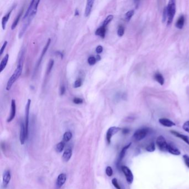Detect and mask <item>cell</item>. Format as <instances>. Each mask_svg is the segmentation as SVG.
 I'll return each instance as SVG.
<instances>
[{
	"label": "cell",
	"instance_id": "6da1fadb",
	"mask_svg": "<svg viewBox=\"0 0 189 189\" xmlns=\"http://www.w3.org/2000/svg\"><path fill=\"white\" fill-rule=\"evenodd\" d=\"M39 2H40V1H39V0L35 1V4L33 5V10L32 11L31 14L29 16V17L24 21L25 22L23 23V24L22 25L21 29H20V31L19 35H18L19 39L22 38L23 37V36L25 35V32H26L29 26L31 24L32 21L33 20V18L35 17V16L36 14V13L37 12V8H38V6H39Z\"/></svg>",
	"mask_w": 189,
	"mask_h": 189
},
{
	"label": "cell",
	"instance_id": "7a4b0ae2",
	"mask_svg": "<svg viewBox=\"0 0 189 189\" xmlns=\"http://www.w3.org/2000/svg\"><path fill=\"white\" fill-rule=\"evenodd\" d=\"M23 64H18L17 66L16 69L14 70V73L12 74L10 79L7 82V85H6V90L10 91L11 88L12 87L13 84H14V82L17 80L19 78V77L21 76V74L23 70Z\"/></svg>",
	"mask_w": 189,
	"mask_h": 189
},
{
	"label": "cell",
	"instance_id": "3957f363",
	"mask_svg": "<svg viewBox=\"0 0 189 189\" xmlns=\"http://www.w3.org/2000/svg\"><path fill=\"white\" fill-rule=\"evenodd\" d=\"M168 13V25L172 24L176 13V1L174 0H170L169 1L168 6H166Z\"/></svg>",
	"mask_w": 189,
	"mask_h": 189
},
{
	"label": "cell",
	"instance_id": "277c9868",
	"mask_svg": "<svg viewBox=\"0 0 189 189\" xmlns=\"http://www.w3.org/2000/svg\"><path fill=\"white\" fill-rule=\"evenodd\" d=\"M149 132V129L147 128H140L137 130L133 134V140L136 141H139L140 140H143L147 136Z\"/></svg>",
	"mask_w": 189,
	"mask_h": 189
},
{
	"label": "cell",
	"instance_id": "5b68a950",
	"mask_svg": "<svg viewBox=\"0 0 189 189\" xmlns=\"http://www.w3.org/2000/svg\"><path fill=\"white\" fill-rule=\"evenodd\" d=\"M156 144L158 146L159 150L163 151H167L168 147L169 144L167 143L166 140L164 137L162 135H160L157 138Z\"/></svg>",
	"mask_w": 189,
	"mask_h": 189
},
{
	"label": "cell",
	"instance_id": "8992f818",
	"mask_svg": "<svg viewBox=\"0 0 189 189\" xmlns=\"http://www.w3.org/2000/svg\"><path fill=\"white\" fill-rule=\"evenodd\" d=\"M51 39H48L47 43H46V45L44 47L43 49L42 50V53H41V56H40L39 58V60H38V62H37V64H36V66L35 67V73L36 72H37V70H38L39 67L41 63L42 62V60H43V57L45 56V54H46L47 50L49 48V46H50V45H51Z\"/></svg>",
	"mask_w": 189,
	"mask_h": 189
},
{
	"label": "cell",
	"instance_id": "52a82bcc",
	"mask_svg": "<svg viewBox=\"0 0 189 189\" xmlns=\"http://www.w3.org/2000/svg\"><path fill=\"white\" fill-rule=\"evenodd\" d=\"M122 170L125 176L126 181L128 184H132L134 180V176L132 171L130 170L129 168H128L126 166H122Z\"/></svg>",
	"mask_w": 189,
	"mask_h": 189
},
{
	"label": "cell",
	"instance_id": "ba28073f",
	"mask_svg": "<svg viewBox=\"0 0 189 189\" xmlns=\"http://www.w3.org/2000/svg\"><path fill=\"white\" fill-rule=\"evenodd\" d=\"M120 130V128L116 126H112L109 128L106 134L107 141L108 144L111 143V139L113 136L118 133Z\"/></svg>",
	"mask_w": 189,
	"mask_h": 189
},
{
	"label": "cell",
	"instance_id": "9c48e42d",
	"mask_svg": "<svg viewBox=\"0 0 189 189\" xmlns=\"http://www.w3.org/2000/svg\"><path fill=\"white\" fill-rule=\"evenodd\" d=\"M31 99H28L27 104L26 105V108H25V127L26 132L28 135V126H29V109H30V106H31Z\"/></svg>",
	"mask_w": 189,
	"mask_h": 189
},
{
	"label": "cell",
	"instance_id": "30bf717a",
	"mask_svg": "<svg viewBox=\"0 0 189 189\" xmlns=\"http://www.w3.org/2000/svg\"><path fill=\"white\" fill-rule=\"evenodd\" d=\"M28 138V135L26 132L25 124L22 123L21 124V128H20V140L21 145H23L25 144L26 138Z\"/></svg>",
	"mask_w": 189,
	"mask_h": 189
},
{
	"label": "cell",
	"instance_id": "8fae6325",
	"mask_svg": "<svg viewBox=\"0 0 189 189\" xmlns=\"http://www.w3.org/2000/svg\"><path fill=\"white\" fill-rule=\"evenodd\" d=\"M16 112V101L14 99H12L11 101V108L10 115L9 116L8 118L7 119V122L8 123H10L12 122L15 117Z\"/></svg>",
	"mask_w": 189,
	"mask_h": 189
},
{
	"label": "cell",
	"instance_id": "7c38bea8",
	"mask_svg": "<svg viewBox=\"0 0 189 189\" xmlns=\"http://www.w3.org/2000/svg\"><path fill=\"white\" fill-rule=\"evenodd\" d=\"M67 175L64 173L60 174L58 175L56 181V186L57 188L60 189L64 184L66 181Z\"/></svg>",
	"mask_w": 189,
	"mask_h": 189
},
{
	"label": "cell",
	"instance_id": "4fadbf2b",
	"mask_svg": "<svg viewBox=\"0 0 189 189\" xmlns=\"http://www.w3.org/2000/svg\"><path fill=\"white\" fill-rule=\"evenodd\" d=\"M11 179V172L9 170H6L4 172V175H3V186L4 188L7 187V186L9 184L10 182Z\"/></svg>",
	"mask_w": 189,
	"mask_h": 189
},
{
	"label": "cell",
	"instance_id": "5bb4252c",
	"mask_svg": "<svg viewBox=\"0 0 189 189\" xmlns=\"http://www.w3.org/2000/svg\"><path fill=\"white\" fill-rule=\"evenodd\" d=\"M94 3V1L93 0H88L87 1L85 10L84 12V16L85 17H88L91 14Z\"/></svg>",
	"mask_w": 189,
	"mask_h": 189
},
{
	"label": "cell",
	"instance_id": "9a60e30c",
	"mask_svg": "<svg viewBox=\"0 0 189 189\" xmlns=\"http://www.w3.org/2000/svg\"><path fill=\"white\" fill-rule=\"evenodd\" d=\"M14 7H12L10 10L9 11V12H8L7 14H5L4 17H2V29L4 30L6 29V25H7V22L8 21V20L10 19L11 14V13H12V11L13 10H14Z\"/></svg>",
	"mask_w": 189,
	"mask_h": 189
},
{
	"label": "cell",
	"instance_id": "2e32d148",
	"mask_svg": "<svg viewBox=\"0 0 189 189\" xmlns=\"http://www.w3.org/2000/svg\"><path fill=\"white\" fill-rule=\"evenodd\" d=\"M159 122L163 126L166 127H172L175 126V123L173 122L171 120L167 118H160L159 120Z\"/></svg>",
	"mask_w": 189,
	"mask_h": 189
},
{
	"label": "cell",
	"instance_id": "e0dca14e",
	"mask_svg": "<svg viewBox=\"0 0 189 189\" xmlns=\"http://www.w3.org/2000/svg\"><path fill=\"white\" fill-rule=\"evenodd\" d=\"M72 156V150L70 148H67L66 150L64 151L62 158L63 160L66 162H68Z\"/></svg>",
	"mask_w": 189,
	"mask_h": 189
},
{
	"label": "cell",
	"instance_id": "ac0fdd59",
	"mask_svg": "<svg viewBox=\"0 0 189 189\" xmlns=\"http://www.w3.org/2000/svg\"><path fill=\"white\" fill-rule=\"evenodd\" d=\"M168 151L169 153L174 155H179L181 154L180 151L176 147H175L174 145H172L171 144H169L168 147Z\"/></svg>",
	"mask_w": 189,
	"mask_h": 189
},
{
	"label": "cell",
	"instance_id": "d6986e66",
	"mask_svg": "<svg viewBox=\"0 0 189 189\" xmlns=\"http://www.w3.org/2000/svg\"><path fill=\"white\" fill-rule=\"evenodd\" d=\"M171 133L175 137H178L179 138H180L181 139H182L183 141H184L187 144L189 145V138L188 137H187L186 135H185L184 134H182L181 133H178L176 131H174V130H172L171 131Z\"/></svg>",
	"mask_w": 189,
	"mask_h": 189
},
{
	"label": "cell",
	"instance_id": "ffe728a7",
	"mask_svg": "<svg viewBox=\"0 0 189 189\" xmlns=\"http://www.w3.org/2000/svg\"><path fill=\"white\" fill-rule=\"evenodd\" d=\"M106 31H107L106 27H104V26H101V27L98 28L96 30V31L95 32V35L99 36L102 39H104L105 37V34H106Z\"/></svg>",
	"mask_w": 189,
	"mask_h": 189
},
{
	"label": "cell",
	"instance_id": "44dd1931",
	"mask_svg": "<svg viewBox=\"0 0 189 189\" xmlns=\"http://www.w3.org/2000/svg\"><path fill=\"white\" fill-rule=\"evenodd\" d=\"M35 0H33L31 2V3L29 4V6L28 7L26 14H25L23 17L22 18V21L24 22L29 17V16L30 15V14H31L32 11V10H33V5H34V4H35Z\"/></svg>",
	"mask_w": 189,
	"mask_h": 189
},
{
	"label": "cell",
	"instance_id": "7402d4cb",
	"mask_svg": "<svg viewBox=\"0 0 189 189\" xmlns=\"http://www.w3.org/2000/svg\"><path fill=\"white\" fill-rule=\"evenodd\" d=\"M185 16L184 15H181L176 21V27L178 29H182L185 24Z\"/></svg>",
	"mask_w": 189,
	"mask_h": 189
},
{
	"label": "cell",
	"instance_id": "603a6c76",
	"mask_svg": "<svg viewBox=\"0 0 189 189\" xmlns=\"http://www.w3.org/2000/svg\"><path fill=\"white\" fill-rule=\"evenodd\" d=\"M8 60H9V55L8 54H6L5 56L4 57V58L1 60V62L0 64V73H1L6 68Z\"/></svg>",
	"mask_w": 189,
	"mask_h": 189
},
{
	"label": "cell",
	"instance_id": "cb8c5ba5",
	"mask_svg": "<svg viewBox=\"0 0 189 189\" xmlns=\"http://www.w3.org/2000/svg\"><path fill=\"white\" fill-rule=\"evenodd\" d=\"M154 79L158 82L161 85L164 84L165 79L163 76L159 72H156L154 75Z\"/></svg>",
	"mask_w": 189,
	"mask_h": 189
},
{
	"label": "cell",
	"instance_id": "d4e9b609",
	"mask_svg": "<svg viewBox=\"0 0 189 189\" xmlns=\"http://www.w3.org/2000/svg\"><path fill=\"white\" fill-rule=\"evenodd\" d=\"M23 10L22 9L20 11V12H19V14H18L17 16V17H16V18H15L14 21L13 22L12 25L11 26V29H12V30H14V29L16 28V27H17L18 23V22H19V21H20V18H21V16H22V13H23Z\"/></svg>",
	"mask_w": 189,
	"mask_h": 189
},
{
	"label": "cell",
	"instance_id": "484cf974",
	"mask_svg": "<svg viewBox=\"0 0 189 189\" xmlns=\"http://www.w3.org/2000/svg\"><path fill=\"white\" fill-rule=\"evenodd\" d=\"M130 145H131V143L129 144L128 145H127L126 146L123 147L122 149V150L121 151L120 155H119V163H120V161L123 160V158H124L125 154H126V151L129 149Z\"/></svg>",
	"mask_w": 189,
	"mask_h": 189
},
{
	"label": "cell",
	"instance_id": "4316f807",
	"mask_svg": "<svg viewBox=\"0 0 189 189\" xmlns=\"http://www.w3.org/2000/svg\"><path fill=\"white\" fill-rule=\"evenodd\" d=\"M54 61L53 60H50L49 61V63L48 64V66L47 68V70H46V76H48L50 73L51 72V70H52L53 67L54 66Z\"/></svg>",
	"mask_w": 189,
	"mask_h": 189
},
{
	"label": "cell",
	"instance_id": "83f0119b",
	"mask_svg": "<svg viewBox=\"0 0 189 189\" xmlns=\"http://www.w3.org/2000/svg\"><path fill=\"white\" fill-rule=\"evenodd\" d=\"M65 147V143L64 141H60L57 144L56 146V150L58 153H61L64 150Z\"/></svg>",
	"mask_w": 189,
	"mask_h": 189
},
{
	"label": "cell",
	"instance_id": "f1b7e54d",
	"mask_svg": "<svg viewBox=\"0 0 189 189\" xmlns=\"http://www.w3.org/2000/svg\"><path fill=\"white\" fill-rule=\"evenodd\" d=\"M113 18H114V16H113L112 14H110V15L108 16L107 17L105 18L104 21H103L102 26H104V27H106L110 23V22H111V21H112L113 20Z\"/></svg>",
	"mask_w": 189,
	"mask_h": 189
},
{
	"label": "cell",
	"instance_id": "f546056e",
	"mask_svg": "<svg viewBox=\"0 0 189 189\" xmlns=\"http://www.w3.org/2000/svg\"><path fill=\"white\" fill-rule=\"evenodd\" d=\"M72 138V133L70 131L65 132L63 135V140L64 141H66V142L70 141Z\"/></svg>",
	"mask_w": 189,
	"mask_h": 189
},
{
	"label": "cell",
	"instance_id": "4dcf8cb0",
	"mask_svg": "<svg viewBox=\"0 0 189 189\" xmlns=\"http://www.w3.org/2000/svg\"><path fill=\"white\" fill-rule=\"evenodd\" d=\"M134 14V11L133 10L128 11L125 14V19L127 21H129L132 17H133Z\"/></svg>",
	"mask_w": 189,
	"mask_h": 189
},
{
	"label": "cell",
	"instance_id": "1f68e13d",
	"mask_svg": "<svg viewBox=\"0 0 189 189\" xmlns=\"http://www.w3.org/2000/svg\"><path fill=\"white\" fill-rule=\"evenodd\" d=\"M97 59L96 58L93 56L89 57L88 58V63L90 66H93L97 62Z\"/></svg>",
	"mask_w": 189,
	"mask_h": 189
},
{
	"label": "cell",
	"instance_id": "d6a6232c",
	"mask_svg": "<svg viewBox=\"0 0 189 189\" xmlns=\"http://www.w3.org/2000/svg\"><path fill=\"white\" fill-rule=\"evenodd\" d=\"M124 32H125V28L122 26H120L119 28L118 29V31H117V34L118 36L119 37H122L124 34Z\"/></svg>",
	"mask_w": 189,
	"mask_h": 189
},
{
	"label": "cell",
	"instance_id": "836d02e7",
	"mask_svg": "<svg viewBox=\"0 0 189 189\" xmlns=\"http://www.w3.org/2000/svg\"><path fill=\"white\" fill-rule=\"evenodd\" d=\"M146 150L148 152H153L155 150V145L154 143L150 144L147 147H146Z\"/></svg>",
	"mask_w": 189,
	"mask_h": 189
},
{
	"label": "cell",
	"instance_id": "e575fe53",
	"mask_svg": "<svg viewBox=\"0 0 189 189\" xmlns=\"http://www.w3.org/2000/svg\"><path fill=\"white\" fill-rule=\"evenodd\" d=\"M105 172H106V174L108 176H109V177L112 176L113 174V171L112 167H110L109 166H107V168H106V170H105Z\"/></svg>",
	"mask_w": 189,
	"mask_h": 189
},
{
	"label": "cell",
	"instance_id": "d590c367",
	"mask_svg": "<svg viewBox=\"0 0 189 189\" xmlns=\"http://www.w3.org/2000/svg\"><path fill=\"white\" fill-rule=\"evenodd\" d=\"M112 182L113 185V186L116 187V189H121V187L118 183V181L117 180V179L116 178H114L112 179Z\"/></svg>",
	"mask_w": 189,
	"mask_h": 189
},
{
	"label": "cell",
	"instance_id": "8d00e7d4",
	"mask_svg": "<svg viewBox=\"0 0 189 189\" xmlns=\"http://www.w3.org/2000/svg\"><path fill=\"white\" fill-rule=\"evenodd\" d=\"M82 84V80L80 79H77V80L75 81V82H74V83L73 87L75 88L80 87H81Z\"/></svg>",
	"mask_w": 189,
	"mask_h": 189
},
{
	"label": "cell",
	"instance_id": "74e56055",
	"mask_svg": "<svg viewBox=\"0 0 189 189\" xmlns=\"http://www.w3.org/2000/svg\"><path fill=\"white\" fill-rule=\"evenodd\" d=\"M73 102L74 104H82L83 103V101L82 99L80 98H74L73 100Z\"/></svg>",
	"mask_w": 189,
	"mask_h": 189
},
{
	"label": "cell",
	"instance_id": "f35d334b",
	"mask_svg": "<svg viewBox=\"0 0 189 189\" xmlns=\"http://www.w3.org/2000/svg\"><path fill=\"white\" fill-rule=\"evenodd\" d=\"M182 128H183V129L185 131H186V132L189 133V120L186 122L185 123L183 124Z\"/></svg>",
	"mask_w": 189,
	"mask_h": 189
},
{
	"label": "cell",
	"instance_id": "ab89813d",
	"mask_svg": "<svg viewBox=\"0 0 189 189\" xmlns=\"http://www.w3.org/2000/svg\"><path fill=\"white\" fill-rule=\"evenodd\" d=\"M183 159H184L186 165L189 168V156H188L187 155H184L183 156Z\"/></svg>",
	"mask_w": 189,
	"mask_h": 189
},
{
	"label": "cell",
	"instance_id": "60d3db41",
	"mask_svg": "<svg viewBox=\"0 0 189 189\" xmlns=\"http://www.w3.org/2000/svg\"><path fill=\"white\" fill-rule=\"evenodd\" d=\"M168 21V13H167V9L166 7H165L164 10V14H163V21L165 22V21Z\"/></svg>",
	"mask_w": 189,
	"mask_h": 189
},
{
	"label": "cell",
	"instance_id": "b9f144b4",
	"mask_svg": "<svg viewBox=\"0 0 189 189\" xmlns=\"http://www.w3.org/2000/svg\"><path fill=\"white\" fill-rule=\"evenodd\" d=\"M7 43H8V42H7V41H5V42H4L3 45L2 46L1 48V50H0V56H1V55L3 54L4 51H5V49L6 48V46H7Z\"/></svg>",
	"mask_w": 189,
	"mask_h": 189
},
{
	"label": "cell",
	"instance_id": "7bdbcfd3",
	"mask_svg": "<svg viewBox=\"0 0 189 189\" xmlns=\"http://www.w3.org/2000/svg\"><path fill=\"white\" fill-rule=\"evenodd\" d=\"M103 51V48L102 46H98L95 49V52L97 54H101Z\"/></svg>",
	"mask_w": 189,
	"mask_h": 189
},
{
	"label": "cell",
	"instance_id": "ee69618b",
	"mask_svg": "<svg viewBox=\"0 0 189 189\" xmlns=\"http://www.w3.org/2000/svg\"><path fill=\"white\" fill-rule=\"evenodd\" d=\"M65 92H66V88L64 85L61 86V87L60 88V95H63L64 94Z\"/></svg>",
	"mask_w": 189,
	"mask_h": 189
},
{
	"label": "cell",
	"instance_id": "f6af8a7d",
	"mask_svg": "<svg viewBox=\"0 0 189 189\" xmlns=\"http://www.w3.org/2000/svg\"><path fill=\"white\" fill-rule=\"evenodd\" d=\"M129 132V130L128 129V128H124V129L123 130V134H128Z\"/></svg>",
	"mask_w": 189,
	"mask_h": 189
},
{
	"label": "cell",
	"instance_id": "bcb514c9",
	"mask_svg": "<svg viewBox=\"0 0 189 189\" xmlns=\"http://www.w3.org/2000/svg\"><path fill=\"white\" fill-rule=\"evenodd\" d=\"M79 13L78 10V9H76V11H75V14H74V15H75L76 16H78V15H79Z\"/></svg>",
	"mask_w": 189,
	"mask_h": 189
},
{
	"label": "cell",
	"instance_id": "7dc6e473",
	"mask_svg": "<svg viewBox=\"0 0 189 189\" xmlns=\"http://www.w3.org/2000/svg\"><path fill=\"white\" fill-rule=\"evenodd\" d=\"M96 59H97V60H98L99 61V60H101V56H99V55H97V57H96Z\"/></svg>",
	"mask_w": 189,
	"mask_h": 189
}]
</instances>
